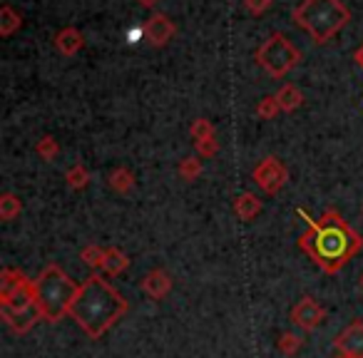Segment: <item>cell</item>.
<instances>
[{
    "instance_id": "6da1fadb",
    "label": "cell",
    "mask_w": 363,
    "mask_h": 358,
    "mask_svg": "<svg viewBox=\"0 0 363 358\" xmlns=\"http://www.w3.org/2000/svg\"><path fill=\"white\" fill-rule=\"evenodd\" d=\"M296 217L306 222V232L298 237V249L321 269L326 276L343 272L356 254L363 249V237L351 229L338 209L328 207L318 219L306 209H296Z\"/></svg>"
},
{
    "instance_id": "7a4b0ae2",
    "label": "cell",
    "mask_w": 363,
    "mask_h": 358,
    "mask_svg": "<svg viewBox=\"0 0 363 358\" xmlns=\"http://www.w3.org/2000/svg\"><path fill=\"white\" fill-rule=\"evenodd\" d=\"M130 311V301L100 274H92L80 284L77 298L72 301L70 318L80 326L90 341H100L112 326Z\"/></svg>"
},
{
    "instance_id": "3957f363",
    "label": "cell",
    "mask_w": 363,
    "mask_h": 358,
    "mask_svg": "<svg viewBox=\"0 0 363 358\" xmlns=\"http://www.w3.org/2000/svg\"><path fill=\"white\" fill-rule=\"evenodd\" d=\"M77 291H80V284L67 276V272H62L57 264L43 269V274L35 279V303L43 321L57 323L70 316Z\"/></svg>"
},
{
    "instance_id": "277c9868",
    "label": "cell",
    "mask_w": 363,
    "mask_h": 358,
    "mask_svg": "<svg viewBox=\"0 0 363 358\" xmlns=\"http://www.w3.org/2000/svg\"><path fill=\"white\" fill-rule=\"evenodd\" d=\"M291 18L311 35L316 45H321L348 26L351 13L341 0H303L291 11Z\"/></svg>"
},
{
    "instance_id": "5b68a950",
    "label": "cell",
    "mask_w": 363,
    "mask_h": 358,
    "mask_svg": "<svg viewBox=\"0 0 363 358\" xmlns=\"http://www.w3.org/2000/svg\"><path fill=\"white\" fill-rule=\"evenodd\" d=\"M254 60H257V65L262 67L269 77L281 80V77H286L289 72L301 62V50L294 47L291 40H286V35L274 33V35H269V40L254 52Z\"/></svg>"
},
{
    "instance_id": "8992f818",
    "label": "cell",
    "mask_w": 363,
    "mask_h": 358,
    "mask_svg": "<svg viewBox=\"0 0 363 358\" xmlns=\"http://www.w3.org/2000/svg\"><path fill=\"white\" fill-rule=\"evenodd\" d=\"M28 308H38L35 281H30L21 269H3L0 274V311H28Z\"/></svg>"
},
{
    "instance_id": "52a82bcc",
    "label": "cell",
    "mask_w": 363,
    "mask_h": 358,
    "mask_svg": "<svg viewBox=\"0 0 363 358\" xmlns=\"http://www.w3.org/2000/svg\"><path fill=\"white\" fill-rule=\"evenodd\" d=\"M252 179L264 194H279L289 182V169L277 157H264L252 169Z\"/></svg>"
},
{
    "instance_id": "ba28073f",
    "label": "cell",
    "mask_w": 363,
    "mask_h": 358,
    "mask_svg": "<svg viewBox=\"0 0 363 358\" xmlns=\"http://www.w3.org/2000/svg\"><path fill=\"white\" fill-rule=\"evenodd\" d=\"M289 318H291L294 326L301 328V331H316V328L326 321V308L313 296H303V298H298V303H294Z\"/></svg>"
},
{
    "instance_id": "9c48e42d",
    "label": "cell",
    "mask_w": 363,
    "mask_h": 358,
    "mask_svg": "<svg viewBox=\"0 0 363 358\" xmlns=\"http://www.w3.org/2000/svg\"><path fill=\"white\" fill-rule=\"evenodd\" d=\"M333 348L343 356L351 358H363V321L353 318L336 338H333Z\"/></svg>"
},
{
    "instance_id": "30bf717a",
    "label": "cell",
    "mask_w": 363,
    "mask_h": 358,
    "mask_svg": "<svg viewBox=\"0 0 363 358\" xmlns=\"http://www.w3.org/2000/svg\"><path fill=\"white\" fill-rule=\"evenodd\" d=\"M174 33H177L174 23L167 16H162V13H155V16L142 26V35H145V40L150 43L152 47H164L167 43L172 40Z\"/></svg>"
},
{
    "instance_id": "8fae6325",
    "label": "cell",
    "mask_w": 363,
    "mask_h": 358,
    "mask_svg": "<svg viewBox=\"0 0 363 358\" xmlns=\"http://www.w3.org/2000/svg\"><path fill=\"white\" fill-rule=\"evenodd\" d=\"M140 286L152 301H162V298H167L172 291V276L164 272V269H152V272L145 274Z\"/></svg>"
},
{
    "instance_id": "7c38bea8",
    "label": "cell",
    "mask_w": 363,
    "mask_h": 358,
    "mask_svg": "<svg viewBox=\"0 0 363 358\" xmlns=\"http://www.w3.org/2000/svg\"><path fill=\"white\" fill-rule=\"evenodd\" d=\"M262 209H264L262 199H259L254 192L237 194L232 202V212L237 214V219H242V222H254V219L262 214Z\"/></svg>"
},
{
    "instance_id": "4fadbf2b",
    "label": "cell",
    "mask_w": 363,
    "mask_h": 358,
    "mask_svg": "<svg viewBox=\"0 0 363 358\" xmlns=\"http://www.w3.org/2000/svg\"><path fill=\"white\" fill-rule=\"evenodd\" d=\"M0 313H3V321L16 333H28L38 321H43L38 308H28V311H0Z\"/></svg>"
},
{
    "instance_id": "5bb4252c",
    "label": "cell",
    "mask_w": 363,
    "mask_h": 358,
    "mask_svg": "<svg viewBox=\"0 0 363 358\" xmlns=\"http://www.w3.org/2000/svg\"><path fill=\"white\" fill-rule=\"evenodd\" d=\"M82 33L75 30V28H62L60 33L55 35V47L57 52H62V55H75L77 50L82 47Z\"/></svg>"
},
{
    "instance_id": "9a60e30c",
    "label": "cell",
    "mask_w": 363,
    "mask_h": 358,
    "mask_svg": "<svg viewBox=\"0 0 363 358\" xmlns=\"http://www.w3.org/2000/svg\"><path fill=\"white\" fill-rule=\"evenodd\" d=\"M130 257H127L122 249L117 247H110L105 254V267H102V272L107 274V276H120V274H125L127 269H130Z\"/></svg>"
},
{
    "instance_id": "2e32d148",
    "label": "cell",
    "mask_w": 363,
    "mask_h": 358,
    "mask_svg": "<svg viewBox=\"0 0 363 358\" xmlns=\"http://www.w3.org/2000/svg\"><path fill=\"white\" fill-rule=\"evenodd\" d=\"M277 100H279V107H281V112H294V110H298V107L303 105V92L298 90L296 85L286 82V85H284L281 90L277 92Z\"/></svg>"
},
{
    "instance_id": "e0dca14e",
    "label": "cell",
    "mask_w": 363,
    "mask_h": 358,
    "mask_svg": "<svg viewBox=\"0 0 363 358\" xmlns=\"http://www.w3.org/2000/svg\"><path fill=\"white\" fill-rule=\"evenodd\" d=\"M107 184H110L112 192L127 194V192H132V187H135V174H132L127 167H117V169L110 172V179H107Z\"/></svg>"
},
{
    "instance_id": "ac0fdd59",
    "label": "cell",
    "mask_w": 363,
    "mask_h": 358,
    "mask_svg": "<svg viewBox=\"0 0 363 358\" xmlns=\"http://www.w3.org/2000/svg\"><path fill=\"white\" fill-rule=\"evenodd\" d=\"M21 212H23V202L18 194L6 192L0 197V219L3 222H13L16 217H21Z\"/></svg>"
},
{
    "instance_id": "d6986e66",
    "label": "cell",
    "mask_w": 363,
    "mask_h": 358,
    "mask_svg": "<svg viewBox=\"0 0 363 358\" xmlns=\"http://www.w3.org/2000/svg\"><path fill=\"white\" fill-rule=\"evenodd\" d=\"M65 182L70 189H75V192H80V189H85L87 184H90V172H87L85 164H72L70 169L65 172Z\"/></svg>"
},
{
    "instance_id": "ffe728a7",
    "label": "cell",
    "mask_w": 363,
    "mask_h": 358,
    "mask_svg": "<svg viewBox=\"0 0 363 358\" xmlns=\"http://www.w3.org/2000/svg\"><path fill=\"white\" fill-rule=\"evenodd\" d=\"M23 26V18L21 13H16L11 6H3L0 8V35H13L18 28Z\"/></svg>"
},
{
    "instance_id": "44dd1931",
    "label": "cell",
    "mask_w": 363,
    "mask_h": 358,
    "mask_svg": "<svg viewBox=\"0 0 363 358\" xmlns=\"http://www.w3.org/2000/svg\"><path fill=\"white\" fill-rule=\"evenodd\" d=\"M105 254H107V249H100L97 244H87V247H82L80 259L92 272H102V267H105Z\"/></svg>"
},
{
    "instance_id": "7402d4cb",
    "label": "cell",
    "mask_w": 363,
    "mask_h": 358,
    "mask_svg": "<svg viewBox=\"0 0 363 358\" xmlns=\"http://www.w3.org/2000/svg\"><path fill=\"white\" fill-rule=\"evenodd\" d=\"M277 346H279V351H281L284 356H296V353L303 348V338L298 336V333H294V331H284L281 336H279Z\"/></svg>"
},
{
    "instance_id": "603a6c76",
    "label": "cell",
    "mask_w": 363,
    "mask_h": 358,
    "mask_svg": "<svg viewBox=\"0 0 363 358\" xmlns=\"http://www.w3.org/2000/svg\"><path fill=\"white\" fill-rule=\"evenodd\" d=\"M179 177L184 179V182H194V179H199L202 177V162L197 160V157H184V160L179 162Z\"/></svg>"
},
{
    "instance_id": "cb8c5ba5",
    "label": "cell",
    "mask_w": 363,
    "mask_h": 358,
    "mask_svg": "<svg viewBox=\"0 0 363 358\" xmlns=\"http://www.w3.org/2000/svg\"><path fill=\"white\" fill-rule=\"evenodd\" d=\"M35 152H38V155H40V160H45V162H55V157L60 155V145H57L55 137L45 135V137H40V140H38Z\"/></svg>"
},
{
    "instance_id": "d4e9b609",
    "label": "cell",
    "mask_w": 363,
    "mask_h": 358,
    "mask_svg": "<svg viewBox=\"0 0 363 358\" xmlns=\"http://www.w3.org/2000/svg\"><path fill=\"white\" fill-rule=\"evenodd\" d=\"M279 112H281V107H279L277 95H267V97H262V100H259L257 115L262 117V120H274Z\"/></svg>"
},
{
    "instance_id": "484cf974",
    "label": "cell",
    "mask_w": 363,
    "mask_h": 358,
    "mask_svg": "<svg viewBox=\"0 0 363 358\" xmlns=\"http://www.w3.org/2000/svg\"><path fill=\"white\" fill-rule=\"evenodd\" d=\"M189 135H192L194 142L209 140V137H214V125L209 120H204V117H199V120H194L192 127H189Z\"/></svg>"
},
{
    "instance_id": "4316f807",
    "label": "cell",
    "mask_w": 363,
    "mask_h": 358,
    "mask_svg": "<svg viewBox=\"0 0 363 358\" xmlns=\"http://www.w3.org/2000/svg\"><path fill=\"white\" fill-rule=\"evenodd\" d=\"M194 150H197V155L202 157V160H209V157H214V155L219 152V140L209 137V140L194 142Z\"/></svg>"
},
{
    "instance_id": "83f0119b",
    "label": "cell",
    "mask_w": 363,
    "mask_h": 358,
    "mask_svg": "<svg viewBox=\"0 0 363 358\" xmlns=\"http://www.w3.org/2000/svg\"><path fill=\"white\" fill-rule=\"evenodd\" d=\"M274 0H244V8H247L252 16H264V13L272 8Z\"/></svg>"
},
{
    "instance_id": "f1b7e54d",
    "label": "cell",
    "mask_w": 363,
    "mask_h": 358,
    "mask_svg": "<svg viewBox=\"0 0 363 358\" xmlns=\"http://www.w3.org/2000/svg\"><path fill=\"white\" fill-rule=\"evenodd\" d=\"M353 60H356V65H358V67H361V70H363V45L358 47L356 52H353Z\"/></svg>"
},
{
    "instance_id": "f546056e",
    "label": "cell",
    "mask_w": 363,
    "mask_h": 358,
    "mask_svg": "<svg viewBox=\"0 0 363 358\" xmlns=\"http://www.w3.org/2000/svg\"><path fill=\"white\" fill-rule=\"evenodd\" d=\"M140 3H142L145 8H155L157 3H160V0H140Z\"/></svg>"
},
{
    "instance_id": "4dcf8cb0",
    "label": "cell",
    "mask_w": 363,
    "mask_h": 358,
    "mask_svg": "<svg viewBox=\"0 0 363 358\" xmlns=\"http://www.w3.org/2000/svg\"><path fill=\"white\" fill-rule=\"evenodd\" d=\"M336 358H351V356H343V353H338V356Z\"/></svg>"
},
{
    "instance_id": "1f68e13d",
    "label": "cell",
    "mask_w": 363,
    "mask_h": 358,
    "mask_svg": "<svg viewBox=\"0 0 363 358\" xmlns=\"http://www.w3.org/2000/svg\"><path fill=\"white\" fill-rule=\"evenodd\" d=\"M358 286H361V291H363V276H361V281H358Z\"/></svg>"
}]
</instances>
